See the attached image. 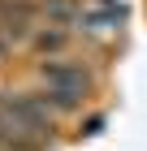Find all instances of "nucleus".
<instances>
[{
  "instance_id": "f257e3e1",
  "label": "nucleus",
  "mask_w": 147,
  "mask_h": 151,
  "mask_svg": "<svg viewBox=\"0 0 147 151\" xmlns=\"http://www.w3.org/2000/svg\"><path fill=\"white\" fill-rule=\"evenodd\" d=\"M30 43L39 47V52H65L69 35H65V26H52V30H35V35H30Z\"/></svg>"
},
{
  "instance_id": "f03ea898",
  "label": "nucleus",
  "mask_w": 147,
  "mask_h": 151,
  "mask_svg": "<svg viewBox=\"0 0 147 151\" xmlns=\"http://www.w3.org/2000/svg\"><path fill=\"white\" fill-rule=\"evenodd\" d=\"M4 56H9V39H0V60H4Z\"/></svg>"
}]
</instances>
